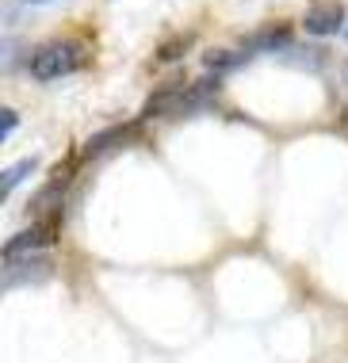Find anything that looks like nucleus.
Returning a JSON list of instances; mask_svg holds the SVG:
<instances>
[{
	"label": "nucleus",
	"mask_w": 348,
	"mask_h": 363,
	"mask_svg": "<svg viewBox=\"0 0 348 363\" xmlns=\"http://www.w3.org/2000/svg\"><path fill=\"white\" fill-rule=\"evenodd\" d=\"M218 81H199V84H165L142 104V119H180V115L203 107L214 96Z\"/></svg>",
	"instance_id": "1"
},
{
	"label": "nucleus",
	"mask_w": 348,
	"mask_h": 363,
	"mask_svg": "<svg viewBox=\"0 0 348 363\" xmlns=\"http://www.w3.org/2000/svg\"><path fill=\"white\" fill-rule=\"evenodd\" d=\"M88 62V50L73 38H58V43H46L38 46L35 57H31V73L38 81H58V77H69L77 69H85Z\"/></svg>",
	"instance_id": "2"
},
{
	"label": "nucleus",
	"mask_w": 348,
	"mask_h": 363,
	"mask_svg": "<svg viewBox=\"0 0 348 363\" xmlns=\"http://www.w3.org/2000/svg\"><path fill=\"white\" fill-rule=\"evenodd\" d=\"M58 222H62V214H54V218H38V225L31 230L16 233L12 241H4V260H19V257H38L43 249L58 241Z\"/></svg>",
	"instance_id": "3"
},
{
	"label": "nucleus",
	"mask_w": 348,
	"mask_h": 363,
	"mask_svg": "<svg viewBox=\"0 0 348 363\" xmlns=\"http://www.w3.org/2000/svg\"><path fill=\"white\" fill-rule=\"evenodd\" d=\"M138 134H142V119H138V123H119V126H107V130H99V134H92V138L85 142L81 161H96V157H107V153L123 150V145L138 142Z\"/></svg>",
	"instance_id": "4"
},
{
	"label": "nucleus",
	"mask_w": 348,
	"mask_h": 363,
	"mask_svg": "<svg viewBox=\"0 0 348 363\" xmlns=\"http://www.w3.org/2000/svg\"><path fill=\"white\" fill-rule=\"evenodd\" d=\"M306 31L317 35V38H325V35H333L337 27L344 23V4L341 0H314L310 8H306Z\"/></svg>",
	"instance_id": "5"
},
{
	"label": "nucleus",
	"mask_w": 348,
	"mask_h": 363,
	"mask_svg": "<svg viewBox=\"0 0 348 363\" xmlns=\"http://www.w3.org/2000/svg\"><path fill=\"white\" fill-rule=\"evenodd\" d=\"M50 260L38 257H19V260H4V287H19V283H31V279H46L50 276Z\"/></svg>",
	"instance_id": "6"
},
{
	"label": "nucleus",
	"mask_w": 348,
	"mask_h": 363,
	"mask_svg": "<svg viewBox=\"0 0 348 363\" xmlns=\"http://www.w3.org/2000/svg\"><path fill=\"white\" fill-rule=\"evenodd\" d=\"M287 43H291V23H268L256 35L245 38L249 50H280V46H287Z\"/></svg>",
	"instance_id": "7"
},
{
	"label": "nucleus",
	"mask_w": 348,
	"mask_h": 363,
	"mask_svg": "<svg viewBox=\"0 0 348 363\" xmlns=\"http://www.w3.org/2000/svg\"><path fill=\"white\" fill-rule=\"evenodd\" d=\"M35 169V161L27 157V161H16L12 169H4V176H0V199H8V191H16L19 188V180H23L27 172Z\"/></svg>",
	"instance_id": "8"
},
{
	"label": "nucleus",
	"mask_w": 348,
	"mask_h": 363,
	"mask_svg": "<svg viewBox=\"0 0 348 363\" xmlns=\"http://www.w3.org/2000/svg\"><path fill=\"white\" fill-rule=\"evenodd\" d=\"M203 62H207V69H234V65H241L245 57L241 54H230V50H211Z\"/></svg>",
	"instance_id": "9"
},
{
	"label": "nucleus",
	"mask_w": 348,
	"mask_h": 363,
	"mask_svg": "<svg viewBox=\"0 0 348 363\" xmlns=\"http://www.w3.org/2000/svg\"><path fill=\"white\" fill-rule=\"evenodd\" d=\"M187 46H192V35H180V38H173V43H165L161 50H157V57H161V62H176Z\"/></svg>",
	"instance_id": "10"
},
{
	"label": "nucleus",
	"mask_w": 348,
	"mask_h": 363,
	"mask_svg": "<svg viewBox=\"0 0 348 363\" xmlns=\"http://www.w3.org/2000/svg\"><path fill=\"white\" fill-rule=\"evenodd\" d=\"M16 123H19V115L12 111V107H4V111H0V138L8 142V134L16 130Z\"/></svg>",
	"instance_id": "11"
},
{
	"label": "nucleus",
	"mask_w": 348,
	"mask_h": 363,
	"mask_svg": "<svg viewBox=\"0 0 348 363\" xmlns=\"http://www.w3.org/2000/svg\"><path fill=\"white\" fill-rule=\"evenodd\" d=\"M344 38H348V27H344Z\"/></svg>",
	"instance_id": "12"
}]
</instances>
